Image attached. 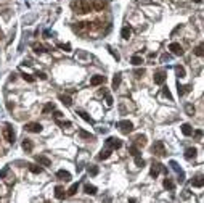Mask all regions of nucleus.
Listing matches in <instances>:
<instances>
[{"label": "nucleus", "instance_id": "35", "mask_svg": "<svg viewBox=\"0 0 204 203\" xmlns=\"http://www.w3.org/2000/svg\"><path fill=\"white\" fill-rule=\"evenodd\" d=\"M77 189H79V184H73V186L69 187V190H68V195L69 197H73V195H76V192H77Z\"/></svg>", "mask_w": 204, "mask_h": 203}, {"label": "nucleus", "instance_id": "29", "mask_svg": "<svg viewBox=\"0 0 204 203\" xmlns=\"http://www.w3.org/2000/svg\"><path fill=\"white\" fill-rule=\"evenodd\" d=\"M28 166H29V171L34 172V174H40V172L44 171V169H42L40 166H37V165H28Z\"/></svg>", "mask_w": 204, "mask_h": 203}, {"label": "nucleus", "instance_id": "16", "mask_svg": "<svg viewBox=\"0 0 204 203\" xmlns=\"http://www.w3.org/2000/svg\"><path fill=\"white\" fill-rule=\"evenodd\" d=\"M84 192H85L87 195H95V193H97V187L92 186V184H85V186H84Z\"/></svg>", "mask_w": 204, "mask_h": 203}, {"label": "nucleus", "instance_id": "8", "mask_svg": "<svg viewBox=\"0 0 204 203\" xmlns=\"http://www.w3.org/2000/svg\"><path fill=\"white\" fill-rule=\"evenodd\" d=\"M3 137H5V140H8V142H10V144H13V142H15L13 127H11V126H5V129H3Z\"/></svg>", "mask_w": 204, "mask_h": 203}, {"label": "nucleus", "instance_id": "17", "mask_svg": "<svg viewBox=\"0 0 204 203\" xmlns=\"http://www.w3.org/2000/svg\"><path fill=\"white\" fill-rule=\"evenodd\" d=\"M163 186H164V189H167V190H174V189H175V184H174V181H172L170 177H166V179H164Z\"/></svg>", "mask_w": 204, "mask_h": 203}, {"label": "nucleus", "instance_id": "38", "mask_svg": "<svg viewBox=\"0 0 204 203\" xmlns=\"http://www.w3.org/2000/svg\"><path fill=\"white\" fill-rule=\"evenodd\" d=\"M163 95H164V97H167L169 100H172V94H170V90H169L167 86H164V87H163Z\"/></svg>", "mask_w": 204, "mask_h": 203}, {"label": "nucleus", "instance_id": "37", "mask_svg": "<svg viewBox=\"0 0 204 203\" xmlns=\"http://www.w3.org/2000/svg\"><path fill=\"white\" fill-rule=\"evenodd\" d=\"M175 73H177V76H178V77H185V68L183 66H177Z\"/></svg>", "mask_w": 204, "mask_h": 203}, {"label": "nucleus", "instance_id": "23", "mask_svg": "<svg viewBox=\"0 0 204 203\" xmlns=\"http://www.w3.org/2000/svg\"><path fill=\"white\" fill-rule=\"evenodd\" d=\"M76 29H77L79 32H82V31H90V29H92V26H90V23H77Z\"/></svg>", "mask_w": 204, "mask_h": 203}, {"label": "nucleus", "instance_id": "12", "mask_svg": "<svg viewBox=\"0 0 204 203\" xmlns=\"http://www.w3.org/2000/svg\"><path fill=\"white\" fill-rule=\"evenodd\" d=\"M66 195H68V193H66L64 187H61V186H56V187H55V197H56L58 200H63Z\"/></svg>", "mask_w": 204, "mask_h": 203}, {"label": "nucleus", "instance_id": "7", "mask_svg": "<svg viewBox=\"0 0 204 203\" xmlns=\"http://www.w3.org/2000/svg\"><path fill=\"white\" fill-rule=\"evenodd\" d=\"M161 171H166V168H164L161 163H153L151 165V171H149V174H151V177H158V174H159Z\"/></svg>", "mask_w": 204, "mask_h": 203}, {"label": "nucleus", "instance_id": "33", "mask_svg": "<svg viewBox=\"0 0 204 203\" xmlns=\"http://www.w3.org/2000/svg\"><path fill=\"white\" fill-rule=\"evenodd\" d=\"M79 136L82 137V139H89V140L93 139V136H92V134L87 132V131H84V129H79Z\"/></svg>", "mask_w": 204, "mask_h": 203}, {"label": "nucleus", "instance_id": "13", "mask_svg": "<svg viewBox=\"0 0 204 203\" xmlns=\"http://www.w3.org/2000/svg\"><path fill=\"white\" fill-rule=\"evenodd\" d=\"M106 82V77L104 76H93L90 79V84L92 86H100V84H104Z\"/></svg>", "mask_w": 204, "mask_h": 203}, {"label": "nucleus", "instance_id": "53", "mask_svg": "<svg viewBox=\"0 0 204 203\" xmlns=\"http://www.w3.org/2000/svg\"><path fill=\"white\" fill-rule=\"evenodd\" d=\"M193 2H196V3H201V2H203V0H193Z\"/></svg>", "mask_w": 204, "mask_h": 203}, {"label": "nucleus", "instance_id": "51", "mask_svg": "<svg viewBox=\"0 0 204 203\" xmlns=\"http://www.w3.org/2000/svg\"><path fill=\"white\" fill-rule=\"evenodd\" d=\"M37 76L40 77V79H47V74L45 73H37Z\"/></svg>", "mask_w": 204, "mask_h": 203}, {"label": "nucleus", "instance_id": "46", "mask_svg": "<svg viewBox=\"0 0 204 203\" xmlns=\"http://www.w3.org/2000/svg\"><path fill=\"white\" fill-rule=\"evenodd\" d=\"M201 137H203V131H196V132H194V139L199 140Z\"/></svg>", "mask_w": 204, "mask_h": 203}, {"label": "nucleus", "instance_id": "14", "mask_svg": "<svg viewBox=\"0 0 204 203\" xmlns=\"http://www.w3.org/2000/svg\"><path fill=\"white\" fill-rule=\"evenodd\" d=\"M35 160H37V163H39V165H42V166H50V165H52V161H50L47 156H44V155H37Z\"/></svg>", "mask_w": 204, "mask_h": 203}, {"label": "nucleus", "instance_id": "24", "mask_svg": "<svg viewBox=\"0 0 204 203\" xmlns=\"http://www.w3.org/2000/svg\"><path fill=\"white\" fill-rule=\"evenodd\" d=\"M190 90H191V86H182L178 82V95H180V97H183V95L188 94Z\"/></svg>", "mask_w": 204, "mask_h": 203}, {"label": "nucleus", "instance_id": "5", "mask_svg": "<svg viewBox=\"0 0 204 203\" xmlns=\"http://www.w3.org/2000/svg\"><path fill=\"white\" fill-rule=\"evenodd\" d=\"M166 79H167V73H166L164 70H161V71H158V73H154V84L163 86L164 82H166Z\"/></svg>", "mask_w": 204, "mask_h": 203}, {"label": "nucleus", "instance_id": "21", "mask_svg": "<svg viewBox=\"0 0 204 203\" xmlns=\"http://www.w3.org/2000/svg\"><path fill=\"white\" fill-rule=\"evenodd\" d=\"M56 177L64 179V181H71V174H69L68 171H64V169H59V171L56 172Z\"/></svg>", "mask_w": 204, "mask_h": 203}, {"label": "nucleus", "instance_id": "44", "mask_svg": "<svg viewBox=\"0 0 204 203\" xmlns=\"http://www.w3.org/2000/svg\"><path fill=\"white\" fill-rule=\"evenodd\" d=\"M56 124H59V126H63V127H69L71 126V123H69V121H56Z\"/></svg>", "mask_w": 204, "mask_h": 203}, {"label": "nucleus", "instance_id": "28", "mask_svg": "<svg viewBox=\"0 0 204 203\" xmlns=\"http://www.w3.org/2000/svg\"><path fill=\"white\" fill-rule=\"evenodd\" d=\"M121 81H122V76L118 73V74L114 76V79H113V89H118L119 86H121Z\"/></svg>", "mask_w": 204, "mask_h": 203}, {"label": "nucleus", "instance_id": "6", "mask_svg": "<svg viewBox=\"0 0 204 203\" xmlns=\"http://www.w3.org/2000/svg\"><path fill=\"white\" fill-rule=\"evenodd\" d=\"M24 129L28 131V132L39 134V132H42V124H40V123H28V124L24 126Z\"/></svg>", "mask_w": 204, "mask_h": 203}, {"label": "nucleus", "instance_id": "48", "mask_svg": "<svg viewBox=\"0 0 204 203\" xmlns=\"http://www.w3.org/2000/svg\"><path fill=\"white\" fill-rule=\"evenodd\" d=\"M135 74H137V77H142L143 74H145V70H143V68H142V70H137V71H135Z\"/></svg>", "mask_w": 204, "mask_h": 203}, {"label": "nucleus", "instance_id": "26", "mask_svg": "<svg viewBox=\"0 0 204 203\" xmlns=\"http://www.w3.org/2000/svg\"><path fill=\"white\" fill-rule=\"evenodd\" d=\"M130 63L133 65V66H140V65L143 63V58H142V56H138V55H133L130 58Z\"/></svg>", "mask_w": 204, "mask_h": 203}, {"label": "nucleus", "instance_id": "54", "mask_svg": "<svg viewBox=\"0 0 204 203\" xmlns=\"http://www.w3.org/2000/svg\"><path fill=\"white\" fill-rule=\"evenodd\" d=\"M0 35H2V34H0Z\"/></svg>", "mask_w": 204, "mask_h": 203}, {"label": "nucleus", "instance_id": "27", "mask_svg": "<svg viewBox=\"0 0 204 203\" xmlns=\"http://www.w3.org/2000/svg\"><path fill=\"white\" fill-rule=\"evenodd\" d=\"M59 100H61V103L66 105V106L73 105V100H71V97H68V95H59Z\"/></svg>", "mask_w": 204, "mask_h": 203}, {"label": "nucleus", "instance_id": "2", "mask_svg": "<svg viewBox=\"0 0 204 203\" xmlns=\"http://www.w3.org/2000/svg\"><path fill=\"white\" fill-rule=\"evenodd\" d=\"M151 153L153 155H158V156H164V155H166V147H164V142H161V140L154 142V145L151 147Z\"/></svg>", "mask_w": 204, "mask_h": 203}, {"label": "nucleus", "instance_id": "36", "mask_svg": "<svg viewBox=\"0 0 204 203\" xmlns=\"http://www.w3.org/2000/svg\"><path fill=\"white\" fill-rule=\"evenodd\" d=\"M170 166H172V169L174 171L177 172V174H180V172H182V169H180V166H178V163H177V161H170Z\"/></svg>", "mask_w": 204, "mask_h": 203}, {"label": "nucleus", "instance_id": "32", "mask_svg": "<svg viewBox=\"0 0 204 203\" xmlns=\"http://www.w3.org/2000/svg\"><path fill=\"white\" fill-rule=\"evenodd\" d=\"M185 111H187V115H188V116H193L196 110H194V106L191 105V103H187V105H185Z\"/></svg>", "mask_w": 204, "mask_h": 203}, {"label": "nucleus", "instance_id": "25", "mask_svg": "<svg viewBox=\"0 0 204 203\" xmlns=\"http://www.w3.org/2000/svg\"><path fill=\"white\" fill-rule=\"evenodd\" d=\"M77 115H79V116H80V118H82V119H84V121H87V123H90V124H93V119L90 118V116H89V115H87V113H85V111H82V110H77Z\"/></svg>", "mask_w": 204, "mask_h": 203}, {"label": "nucleus", "instance_id": "19", "mask_svg": "<svg viewBox=\"0 0 204 203\" xmlns=\"http://www.w3.org/2000/svg\"><path fill=\"white\" fill-rule=\"evenodd\" d=\"M111 152H113V150L106 147L104 150H101V152H100V155H98V160H108V158L111 156Z\"/></svg>", "mask_w": 204, "mask_h": 203}, {"label": "nucleus", "instance_id": "39", "mask_svg": "<svg viewBox=\"0 0 204 203\" xmlns=\"http://www.w3.org/2000/svg\"><path fill=\"white\" fill-rule=\"evenodd\" d=\"M135 165L138 166V168H143V166H145V160L140 158V156H135Z\"/></svg>", "mask_w": 204, "mask_h": 203}, {"label": "nucleus", "instance_id": "50", "mask_svg": "<svg viewBox=\"0 0 204 203\" xmlns=\"http://www.w3.org/2000/svg\"><path fill=\"white\" fill-rule=\"evenodd\" d=\"M161 60H163V61H167V60H170V55H167V53H166V55L161 56Z\"/></svg>", "mask_w": 204, "mask_h": 203}, {"label": "nucleus", "instance_id": "30", "mask_svg": "<svg viewBox=\"0 0 204 203\" xmlns=\"http://www.w3.org/2000/svg\"><path fill=\"white\" fill-rule=\"evenodd\" d=\"M130 34H132V31H130V28H129V26H125V28H122V31H121V35H122V39H129V37H130Z\"/></svg>", "mask_w": 204, "mask_h": 203}, {"label": "nucleus", "instance_id": "52", "mask_svg": "<svg viewBox=\"0 0 204 203\" xmlns=\"http://www.w3.org/2000/svg\"><path fill=\"white\" fill-rule=\"evenodd\" d=\"M129 203H135V200H133V198H130V200H129Z\"/></svg>", "mask_w": 204, "mask_h": 203}, {"label": "nucleus", "instance_id": "9", "mask_svg": "<svg viewBox=\"0 0 204 203\" xmlns=\"http://www.w3.org/2000/svg\"><path fill=\"white\" fill-rule=\"evenodd\" d=\"M169 50L174 53V55H177V56H182L183 55V47L180 45V44H177V42H172L169 45Z\"/></svg>", "mask_w": 204, "mask_h": 203}, {"label": "nucleus", "instance_id": "31", "mask_svg": "<svg viewBox=\"0 0 204 203\" xmlns=\"http://www.w3.org/2000/svg\"><path fill=\"white\" fill-rule=\"evenodd\" d=\"M129 152H130V155L132 156H140V152H138V147H137V145H130V147H129Z\"/></svg>", "mask_w": 204, "mask_h": 203}, {"label": "nucleus", "instance_id": "1", "mask_svg": "<svg viewBox=\"0 0 204 203\" xmlns=\"http://www.w3.org/2000/svg\"><path fill=\"white\" fill-rule=\"evenodd\" d=\"M73 8L76 13H89L92 10V3H90V0H77L73 3Z\"/></svg>", "mask_w": 204, "mask_h": 203}, {"label": "nucleus", "instance_id": "11", "mask_svg": "<svg viewBox=\"0 0 204 203\" xmlns=\"http://www.w3.org/2000/svg\"><path fill=\"white\" fill-rule=\"evenodd\" d=\"M104 7H106V2H104V0H92V8H93V10L101 11Z\"/></svg>", "mask_w": 204, "mask_h": 203}, {"label": "nucleus", "instance_id": "42", "mask_svg": "<svg viewBox=\"0 0 204 203\" xmlns=\"http://www.w3.org/2000/svg\"><path fill=\"white\" fill-rule=\"evenodd\" d=\"M8 171H10V168H8V166H5V168L2 169V171H0V179H3L5 176L8 174Z\"/></svg>", "mask_w": 204, "mask_h": 203}, {"label": "nucleus", "instance_id": "45", "mask_svg": "<svg viewBox=\"0 0 204 203\" xmlns=\"http://www.w3.org/2000/svg\"><path fill=\"white\" fill-rule=\"evenodd\" d=\"M34 50H35V52H37V53H42V52H45V49H44V47H42V45H35V47H34Z\"/></svg>", "mask_w": 204, "mask_h": 203}, {"label": "nucleus", "instance_id": "47", "mask_svg": "<svg viewBox=\"0 0 204 203\" xmlns=\"http://www.w3.org/2000/svg\"><path fill=\"white\" fill-rule=\"evenodd\" d=\"M106 105L108 106L113 105V98H111V95H108V94H106Z\"/></svg>", "mask_w": 204, "mask_h": 203}, {"label": "nucleus", "instance_id": "41", "mask_svg": "<svg viewBox=\"0 0 204 203\" xmlns=\"http://www.w3.org/2000/svg\"><path fill=\"white\" fill-rule=\"evenodd\" d=\"M59 49H63V50H64V52H71V45H69V44H59Z\"/></svg>", "mask_w": 204, "mask_h": 203}, {"label": "nucleus", "instance_id": "34", "mask_svg": "<svg viewBox=\"0 0 204 203\" xmlns=\"http://www.w3.org/2000/svg\"><path fill=\"white\" fill-rule=\"evenodd\" d=\"M23 148H24L26 152H32V142L29 139H26L24 142H23Z\"/></svg>", "mask_w": 204, "mask_h": 203}, {"label": "nucleus", "instance_id": "49", "mask_svg": "<svg viewBox=\"0 0 204 203\" xmlns=\"http://www.w3.org/2000/svg\"><path fill=\"white\" fill-rule=\"evenodd\" d=\"M23 77H24L26 81H29V82H34V77H32V76H29V74H24Z\"/></svg>", "mask_w": 204, "mask_h": 203}, {"label": "nucleus", "instance_id": "20", "mask_svg": "<svg viewBox=\"0 0 204 203\" xmlns=\"http://www.w3.org/2000/svg\"><path fill=\"white\" fill-rule=\"evenodd\" d=\"M135 145H137V147H145L146 145V136H137L135 137Z\"/></svg>", "mask_w": 204, "mask_h": 203}, {"label": "nucleus", "instance_id": "15", "mask_svg": "<svg viewBox=\"0 0 204 203\" xmlns=\"http://www.w3.org/2000/svg\"><path fill=\"white\" fill-rule=\"evenodd\" d=\"M196 153H198L196 148L190 147V148H187V150H185V158H187V160H193V158H196Z\"/></svg>", "mask_w": 204, "mask_h": 203}, {"label": "nucleus", "instance_id": "43", "mask_svg": "<svg viewBox=\"0 0 204 203\" xmlns=\"http://www.w3.org/2000/svg\"><path fill=\"white\" fill-rule=\"evenodd\" d=\"M52 110H55V105H53V103H48V105H45L44 113H48V111H52Z\"/></svg>", "mask_w": 204, "mask_h": 203}, {"label": "nucleus", "instance_id": "4", "mask_svg": "<svg viewBox=\"0 0 204 203\" xmlns=\"http://www.w3.org/2000/svg\"><path fill=\"white\" fill-rule=\"evenodd\" d=\"M118 127L121 129V132H124V134H129V132H132V131H133V124H132L130 121H127V119H124V121H119V123H118Z\"/></svg>", "mask_w": 204, "mask_h": 203}, {"label": "nucleus", "instance_id": "3", "mask_svg": "<svg viewBox=\"0 0 204 203\" xmlns=\"http://www.w3.org/2000/svg\"><path fill=\"white\" fill-rule=\"evenodd\" d=\"M104 144H106V147L111 148V150H118V148L122 147V142L118 139V137H108Z\"/></svg>", "mask_w": 204, "mask_h": 203}, {"label": "nucleus", "instance_id": "40", "mask_svg": "<svg viewBox=\"0 0 204 203\" xmlns=\"http://www.w3.org/2000/svg\"><path fill=\"white\" fill-rule=\"evenodd\" d=\"M89 174L97 176L98 174V168H97V166H89Z\"/></svg>", "mask_w": 204, "mask_h": 203}, {"label": "nucleus", "instance_id": "22", "mask_svg": "<svg viewBox=\"0 0 204 203\" xmlns=\"http://www.w3.org/2000/svg\"><path fill=\"white\" fill-rule=\"evenodd\" d=\"M194 55L196 56H204V42H201V44H198L196 47H194Z\"/></svg>", "mask_w": 204, "mask_h": 203}, {"label": "nucleus", "instance_id": "10", "mask_svg": "<svg viewBox=\"0 0 204 203\" xmlns=\"http://www.w3.org/2000/svg\"><path fill=\"white\" fill-rule=\"evenodd\" d=\"M191 186L193 187H203L204 186V174H198L191 179Z\"/></svg>", "mask_w": 204, "mask_h": 203}, {"label": "nucleus", "instance_id": "18", "mask_svg": "<svg viewBox=\"0 0 204 203\" xmlns=\"http://www.w3.org/2000/svg\"><path fill=\"white\" fill-rule=\"evenodd\" d=\"M182 134H183V136H187V137L191 136V134H193V127H191L188 123L182 124Z\"/></svg>", "mask_w": 204, "mask_h": 203}]
</instances>
